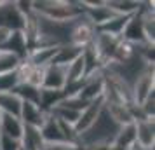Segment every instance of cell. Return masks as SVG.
<instances>
[{"label": "cell", "instance_id": "8", "mask_svg": "<svg viewBox=\"0 0 155 150\" xmlns=\"http://www.w3.org/2000/svg\"><path fill=\"white\" fill-rule=\"evenodd\" d=\"M19 145H21V150H44L45 143H44V138L40 135V128L25 126Z\"/></svg>", "mask_w": 155, "mask_h": 150}, {"label": "cell", "instance_id": "15", "mask_svg": "<svg viewBox=\"0 0 155 150\" xmlns=\"http://www.w3.org/2000/svg\"><path fill=\"white\" fill-rule=\"evenodd\" d=\"M23 63L21 58L14 56L11 52H4L0 51V75L2 73H11V72H16L19 68V65Z\"/></svg>", "mask_w": 155, "mask_h": 150}, {"label": "cell", "instance_id": "17", "mask_svg": "<svg viewBox=\"0 0 155 150\" xmlns=\"http://www.w3.org/2000/svg\"><path fill=\"white\" fill-rule=\"evenodd\" d=\"M2 135V133H0ZM0 150H21V145L18 140H12L9 136L2 135V140H0Z\"/></svg>", "mask_w": 155, "mask_h": 150}, {"label": "cell", "instance_id": "14", "mask_svg": "<svg viewBox=\"0 0 155 150\" xmlns=\"http://www.w3.org/2000/svg\"><path fill=\"white\" fill-rule=\"evenodd\" d=\"M38 91H40V89H37V87H31V86H28V84L19 82V84L11 91V93H14L21 101H30V103H37V105H38Z\"/></svg>", "mask_w": 155, "mask_h": 150}, {"label": "cell", "instance_id": "11", "mask_svg": "<svg viewBox=\"0 0 155 150\" xmlns=\"http://www.w3.org/2000/svg\"><path fill=\"white\" fill-rule=\"evenodd\" d=\"M133 143H136V131H134V124H129V126H122L119 129L112 145L120 150H127Z\"/></svg>", "mask_w": 155, "mask_h": 150}, {"label": "cell", "instance_id": "12", "mask_svg": "<svg viewBox=\"0 0 155 150\" xmlns=\"http://www.w3.org/2000/svg\"><path fill=\"white\" fill-rule=\"evenodd\" d=\"M106 5L112 9L115 14L120 16H134L140 12L141 2H129V0H108Z\"/></svg>", "mask_w": 155, "mask_h": 150}, {"label": "cell", "instance_id": "1", "mask_svg": "<svg viewBox=\"0 0 155 150\" xmlns=\"http://www.w3.org/2000/svg\"><path fill=\"white\" fill-rule=\"evenodd\" d=\"M94 37H96V26L85 18V14L78 16L71 21V28H70L71 45H77L80 49H84L89 44H92Z\"/></svg>", "mask_w": 155, "mask_h": 150}, {"label": "cell", "instance_id": "3", "mask_svg": "<svg viewBox=\"0 0 155 150\" xmlns=\"http://www.w3.org/2000/svg\"><path fill=\"white\" fill-rule=\"evenodd\" d=\"M103 105H105V101H103V98H99V100H94L91 101L87 107L80 112V115H78V121L75 122V131H77V135H82V133H85L87 129L91 128L92 124L96 122V119H98V115L101 114V110H103Z\"/></svg>", "mask_w": 155, "mask_h": 150}, {"label": "cell", "instance_id": "9", "mask_svg": "<svg viewBox=\"0 0 155 150\" xmlns=\"http://www.w3.org/2000/svg\"><path fill=\"white\" fill-rule=\"evenodd\" d=\"M82 54V49L77 45H71V44H64L59 45L56 51V56L52 59L51 65H59V66H68L70 63H73L78 56Z\"/></svg>", "mask_w": 155, "mask_h": 150}, {"label": "cell", "instance_id": "18", "mask_svg": "<svg viewBox=\"0 0 155 150\" xmlns=\"http://www.w3.org/2000/svg\"><path fill=\"white\" fill-rule=\"evenodd\" d=\"M11 33H12V30L9 28V26H5V25H0V47H2V45L9 40Z\"/></svg>", "mask_w": 155, "mask_h": 150}, {"label": "cell", "instance_id": "6", "mask_svg": "<svg viewBox=\"0 0 155 150\" xmlns=\"http://www.w3.org/2000/svg\"><path fill=\"white\" fill-rule=\"evenodd\" d=\"M45 112L38 107L37 103H30V101H21V110H19V119L25 126H33V128H40L45 121Z\"/></svg>", "mask_w": 155, "mask_h": 150}, {"label": "cell", "instance_id": "4", "mask_svg": "<svg viewBox=\"0 0 155 150\" xmlns=\"http://www.w3.org/2000/svg\"><path fill=\"white\" fill-rule=\"evenodd\" d=\"M66 86V66L59 65H49L44 70V89L52 91H63Z\"/></svg>", "mask_w": 155, "mask_h": 150}, {"label": "cell", "instance_id": "16", "mask_svg": "<svg viewBox=\"0 0 155 150\" xmlns=\"http://www.w3.org/2000/svg\"><path fill=\"white\" fill-rule=\"evenodd\" d=\"M18 84H19L18 70L11 72V73H2V75H0V93H11Z\"/></svg>", "mask_w": 155, "mask_h": 150}, {"label": "cell", "instance_id": "5", "mask_svg": "<svg viewBox=\"0 0 155 150\" xmlns=\"http://www.w3.org/2000/svg\"><path fill=\"white\" fill-rule=\"evenodd\" d=\"M134 131H136V143L141 148H152L155 147V124L153 119H143V121L134 122Z\"/></svg>", "mask_w": 155, "mask_h": 150}, {"label": "cell", "instance_id": "10", "mask_svg": "<svg viewBox=\"0 0 155 150\" xmlns=\"http://www.w3.org/2000/svg\"><path fill=\"white\" fill-rule=\"evenodd\" d=\"M63 98H64L63 91H52V89L40 87V91H38V107L42 108L45 114H51L52 108L58 107Z\"/></svg>", "mask_w": 155, "mask_h": 150}, {"label": "cell", "instance_id": "13", "mask_svg": "<svg viewBox=\"0 0 155 150\" xmlns=\"http://www.w3.org/2000/svg\"><path fill=\"white\" fill-rule=\"evenodd\" d=\"M21 110V100L14 93H0V112L9 115L19 117Z\"/></svg>", "mask_w": 155, "mask_h": 150}, {"label": "cell", "instance_id": "2", "mask_svg": "<svg viewBox=\"0 0 155 150\" xmlns=\"http://www.w3.org/2000/svg\"><path fill=\"white\" fill-rule=\"evenodd\" d=\"M153 93H155V77H153V66H150V68H147L143 73H140V75L134 79V82L131 84L133 103L140 107L141 103Z\"/></svg>", "mask_w": 155, "mask_h": 150}, {"label": "cell", "instance_id": "7", "mask_svg": "<svg viewBox=\"0 0 155 150\" xmlns=\"http://www.w3.org/2000/svg\"><path fill=\"white\" fill-rule=\"evenodd\" d=\"M23 128H25V124L21 122L19 117L0 112V133L4 136H9V138L19 142L23 135Z\"/></svg>", "mask_w": 155, "mask_h": 150}, {"label": "cell", "instance_id": "19", "mask_svg": "<svg viewBox=\"0 0 155 150\" xmlns=\"http://www.w3.org/2000/svg\"><path fill=\"white\" fill-rule=\"evenodd\" d=\"M0 140H2V135H0Z\"/></svg>", "mask_w": 155, "mask_h": 150}]
</instances>
